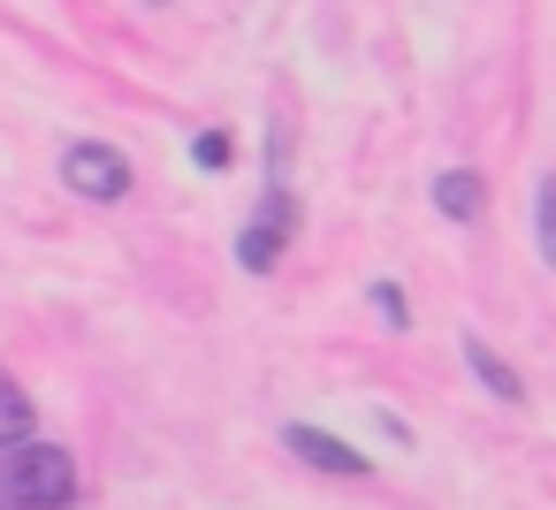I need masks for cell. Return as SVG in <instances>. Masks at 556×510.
I'll use <instances>...</instances> for the list:
<instances>
[{
  "mask_svg": "<svg viewBox=\"0 0 556 510\" xmlns=\"http://www.w3.org/2000/svg\"><path fill=\"white\" fill-rule=\"evenodd\" d=\"M77 495V464L54 442H24L0 464V510H62Z\"/></svg>",
  "mask_w": 556,
  "mask_h": 510,
  "instance_id": "obj_1",
  "label": "cell"
},
{
  "mask_svg": "<svg viewBox=\"0 0 556 510\" xmlns=\"http://www.w3.org/2000/svg\"><path fill=\"white\" fill-rule=\"evenodd\" d=\"M290 237H298V191H290V183H267V191H260V214L237 229V267L267 275Z\"/></svg>",
  "mask_w": 556,
  "mask_h": 510,
  "instance_id": "obj_2",
  "label": "cell"
},
{
  "mask_svg": "<svg viewBox=\"0 0 556 510\" xmlns=\"http://www.w3.org/2000/svg\"><path fill=\"white\" fill-rule=\"evenodd\" d=\"M62 183H70L77 199L108 206V199L130 191V161H123L115 145H100V138H77V145H62Z\"/></svg>",
  "mask_w": 556,
  "mask_h": 510,
  "instance_id": "obj_3",
  "label": "cell"
},
{
  "mask_svg": "<svg viewBox=\"0 0 556 510\" xmlns=\"http://www.w3.org/2000/svg\"><path fill=\"white\" fill-rule=\"evenodd\" d=\"M282 442H290V457H305L313 472L366 480V449H351V442H343V434H328V426H305V419H290V426H282Z\"/></svg>",
  "mask_w": 556,
  "mask_h": 510,
  "instance_id": "obj_4",
  "label": "cell"
},
{
  "mask_svg": "<svg viewBox=\"0 0 556 510\" xmlns=\"http://www.w3.org/2000/svg\"><path fill=\"white\" fill-rule=\"evenodd\" d=\"M465 366H472V373H480V388H495L503 404H526V381H518V373H510V366H503L480 335H465Z\"/></svg>",
  "mask_w": 556,
  "mask_h": 510,
  "instance_id": "obj_5",
  "label": "cell"
},
{
  "mask_svg": "<svg viewBox=\"0 0 556 510\" xmlns=\"http://www.w3.org/2000/svg\"><path fill=\"white\" fill-rule=\"evenodd\" d=\"M434 206H442L450 221H472V214H480V176H472V168L434 176Z\"/></svg>",
  "mask_w": 556,
  "mask_h": 510,
  "instance_id": "obj_6",
  "label": "cell"
},
{
  "mask_svg": "<svg viewBox=\"0 0 556 510\" xmlns=\"http://www.w3.org/2000/svg\"><path fill=\"white\" fill-rule=\"evenodd\" d=\"M31 442V396L0 373V449H24Z\"/></svg>",
  "mask_w": 556,
  "mask_h": 510,
  "instance_id": "obj_7",
  "label": "cell"
},
{
  "mask_svg": "<svg viewBox=\"0 0 556 510\" xmlns=\"http://www.w3.org/2000/svg\"><path fill=\"white\" fill-rule=\"evenodd\" d=\"M533 237H541V259L556 267V183H541V199H533Z\"/></svg>",
  "mask_w": 556,
  "mask_h": 510,
  "instance_id": "obj_8",
  "label": "cell"
},
{
  "mask_svg": "<svg viewBox=\"0 0 556 510\" xmlns=\"http://www.w3.org/2000/svg\"><path fill=\"white\" fill-rule=\"evenodd\" d=\"M374 313H381L389 328H412V305H404V290H396V282H374Z\"/></svg>",
  "mask_w": 556,
  "mask_h": 510,
  "instance_id": "obj_9",
  "label": "cell"
},
{
  "mask_svg": "<svg viewBox=\"0 0 556 510\" xmlns=\"http://www.w3.org/2000/svg\"><path fill=\"white\" fill-rule=\"evenodd\" d=\"M191 153H199V168H229V138H222V130H206Z\"/></svg>",
  "mask_w": 556,
  "mask_h": 510,
  "instance_id": "obj_10",
  "label": "cell"
}]
</instances>
